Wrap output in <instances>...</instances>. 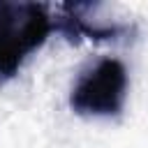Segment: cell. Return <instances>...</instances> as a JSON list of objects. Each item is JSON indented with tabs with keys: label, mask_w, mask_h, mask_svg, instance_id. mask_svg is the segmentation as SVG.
Wrapping results in <instances>:
<instances>
[{
	"label": "cell",
	"mask_w": 148,
	"mask_h": 148,
	"mask_svg": "<svg viewBox=\"0 0 148 148\" xmlns=\"http://www.w3.org/2000/svg\"><path fill=\"white\" fill-rule=\"evenodd\" d=\"M53 28V18L44 5L0 2V83L18 72Z\"/></svg>",
	"instance_id": "6da1fadb"
},
{
	"label": "cell",
	"mask_w": 148,
	"mask_h": 148,
	"mask_svg": "<svg viewBox=\"0 0 148 148\" xmlns=\"http://www.w3.org/2000/svg\"><path fill=\"white\" fill-rule=\"evenodd\" d=\"M127 97V69L116 58H104L86 69L69 95V106L79 116H116Z\"/></svg>",
	"instance_id": "7a4b0ae2"
}]
</instances>
